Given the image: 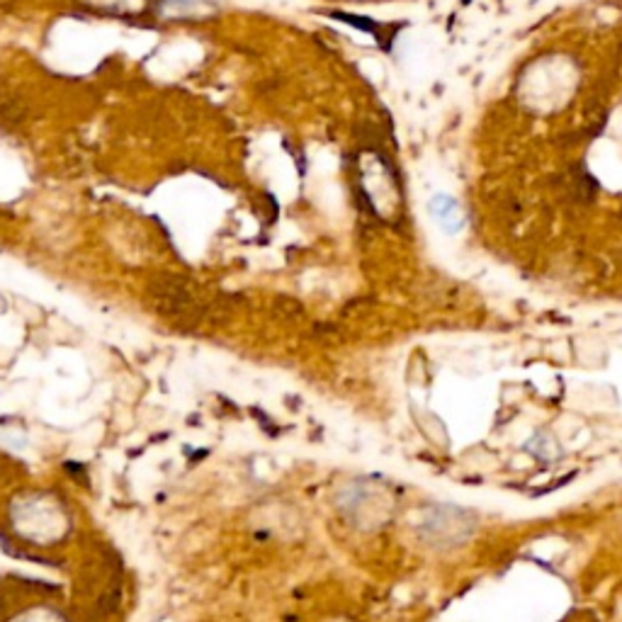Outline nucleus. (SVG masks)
<instances>
[{
  "mask_svg": "<svg viewBox=\"0 0 622 622\" xmlns=\"http://www.w3.org/2000/svg\"><path fill=\"white\" fill-rule=\"evenodd\" d=\"M431 215L447 233H457L464 226L462 205L450 195H435L431 200Z\"/></svg>",
  "mask_w": 622,
  "mask_h": 622,
  "instance_id": "obj_2",
  "label": "nucleus"
},
{
  "mask_svg": "<svg viewBox=\"0 0 622 622\" xmlns=\"http://www.w3.org/2000/svg\"><path fill=\"white\" fill-rule=\"evenodd\" d=\"M477 513L455 503H433L423 511L416 535L425 547L440 552L460 550L477 533Z\"/></svg>",
  "mask_w": 622,
  "mask_h": 622,
  "instance_id": "obj_1",
  "label": "nucleus"
}]
</instances>
